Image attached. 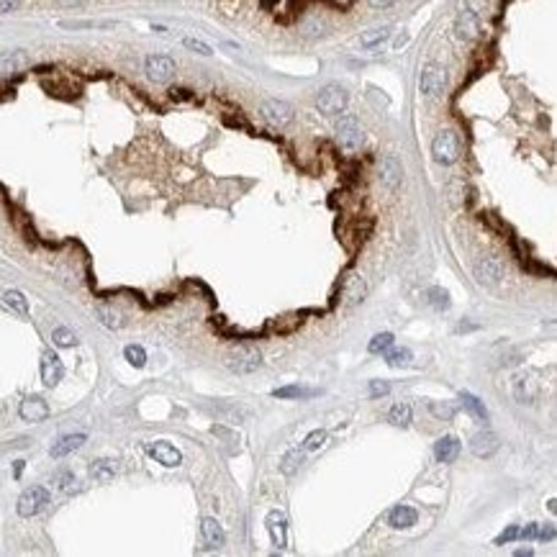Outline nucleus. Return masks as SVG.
Here are the masks:
<instances>
[{
  "mask_svg": "<svg viewBox=\"0 0 557 557\" xmlns=\"http://www.w3.org/2000/svg\"><path fill=\"white\" fill-rule=\"evenodd\" d=\"M460 155H462V141H460L457 131L442 128L431 141V157L439 164H455L460 160Z\"/></svg>",
  "mask_w": 557,
  "mask_h": 557,
  "instance_id": "1",
  "label": "nucleus"
},
{
  "mask_svg": "<svg viewBox=\"0 0 557 557\" xmlns=\"http://www.w3.org/2000/svg\"><path fill=\"white\" fill-rule=\"evenodd\" d=\"M226 365H229V370H234V373L249 375L262 365V354H260L257 347L241 345V347H236V349H232V352L226 354Z\"/></svg>",
  "mask_w": 557,
  "mask_h": 557,
  "instance_id": "2",
  "label": "nucleus"
},
{
  "mask_svg": "<svg viewBox=\"0 0 557 557\" xmlns=\"http://www.w3.org/2000/svg\"><path fill=\"white\" fill-rule=\"evenodd\" d=\"M347 103H349V95L342 85H326L321 88L316 95V108L326 116H339V113H345Z\"/></svg>",
  "mask_w": 557,
  "mask_h": 557,
  "instance_id": "3",
  "label": "nucleus"
},
{
  "mask_svg": "<svg viewBox=\"0 0 557 557\" xmlns=\"http://www.w3.org/2000/svg\"><path fill=\"white\" fill-rule=\"evenodd\" d=\"M334 131H337V139L339 144L347 149V152H354V149L362 147V141H365V131H362V124L354 116H342L337 119L334 124Z\"/></svg>",
  "mask_w": 557,
  "mask_h": 557,
  "instance_id": "4",
  "label": "nucleus"
},
{
  "mask_svg": "<svg viewBox=\"0 0 557 557\" xmlns=\"http://www.w3.org/2000/svg\"><path fill=\"white\" fill-rule=\"evenodd\" d=\"M447 88V72L442 64L431 62L421 70V78H419V90L426 95V98H439Z\"/></svg>",
  "mask_w": 557,
  "mask_h": 557,
  "instance_id": "5",
  "label": "nucleus"
},
{
  "mask_svg": "<svg viewBox=\"0 0 557 557\" xmlns=\"http://www.w3.org/2000/svg\"><path fill=\"white\" fill-rule=\"evenodd\" d=\"M49 491H47V488L44 486H34V488H28V491H23L21 493V498H18V514L21 516H36L39 514V511H42L44 506H47V503H49Z\"/></svg>",
  "mask_w": 557,
  "mask_h": 557,
  "instance_id": "6",
  "label": "nucleus"
},
{
  "mask_svg": "<svg viewBox=\"0 0 557 557\" xmlns=\"http://www.w3.org/2000/svg\"><path fill=\"white\" fill-rule=\"evenodd\" d=\"M260 111H262V119L268 121L272 128H285L293 121V108L285 100H265Z\"/></svg>",
  "mask_w": 557,
  "mask_h": 557,
  "instance_id": "7",
  "label": "nucleus"
},
{
  "mask_svg": "<svg viewBox=\"0 0 557 557\" xmlns=\"http://www.w3.org/2000/svg\"><path fill=\"white\" fill-rule=\"evenodd\" d=\"M144 72L152 83H169L175 78V62L164 54H149L144 62Z\"/></svg>",
  "mask_w": 557,
  "mask_h": 557,
  "instance_id": "8",
  "label": "nucleus"
},
{
  "mask_svg": "<svg viewBox=\"0 0 557 557\" xmlns=\"http://www.w3.org/2000/svg\"><path fill=\"white\" fill-rule=\"evenodd\" d=\"M378 175H381V183L388 188V191H395L403 180V164L395 155H383L381 162H378Z\"/></svg>",
  "mask_w": 557,
  "mask_h": 557,
  "instance_id": "9",
  "label": "nucleus"
},
{
  "mask_svg": "<svg viewBox=\"0 0 557 557\" xmlns=\"http://www.w3.org/2000/svg\"><path fill=\"white\" fill-rule=\"evenodd\" d=\"M455 34L462 42H473L480 36V16L473 13L470 8H462V13L457 16V23H455Z\"/></svg>",
  "mask_w": 557,
  "mask_h": 557,
  "instance_id": "10",
  "label": "nucleus"
},
{
  "mask_svg": "<svg viewBox=\"0 0 557 557\" xmlns=\"http://www.w3.org/2000/svg\"><path fill=\"white\" fill-rule=\"evenodd\" d=\"M365 293H367V285H365V280H362V275H349L342 282V304H345L347 309L362 304V301H365Z\"/></svg>",
  "mask_w": 557,
  "mask_h": 557,
  "instance_id": "11",
  "label": "nucleus"
},
{
  "mask_svg": "<svg viewBox=\"0 0 557 557\" xmlns=\"http://www.w3.org/2000/svg\"><path fill=\"white\" fill-rule=\"evenodd\" d=\"M147 452L157 460V462H160V465H164V467H177L180 462H183V455H180V450H177V447H172L169 442H152V445L147 447Z\"/></svg>",
  "mask_w": 557,
  "mask_h": 557,
  "instance_id": "12",
  "label": "nucleus"
},
{
  "mask_svg": "<svg viewBox=\"0 0 557 557\" xmlns=\"http://www.w3.org/2000/svg\"><path fill=\"white\" fill-rule=\"evenodd\" d=\"M64 378V365L54 352H44L42 357V381L47 388H54L56 383Z\"/></svg>",
  "mask_w": 557,
  "mask_h": 557,
  "instance_id": "13",
  "label": "nucleus"
},
{
  "mask_svg": "<svg viewBox=\"0 0 557 557\" xmlns=\"http://www.w3.org/2000/svg\"><path fill=\"white\" fill-rule=\"evenodd\" d=\"M18 414H21L23 421H44V419L49 417V406H47V401L44 398H39V395H31V398H26V401H21V409H18Z\"/></svg>",
  "mask_w": 557,
  "mask_h": 557,
  "instance_id": "14",
  "label": "nucleus"
},
{
  "mask_svg": "<svg viewBox=\"0 0 557 557\" xmlns=\"http://www.w3.org/2000/svg\"><path fill=\"white\" fill-rule=\"evenodd\" d=\"M200 534H203L205 547H211V550H219L226 542V534L216 519H203V522H200Z\"/></svg>",
  "mask_w": 557,
  "mask_h": 557,
  "instance_id": "15",
  "label": "nucleus"
},
{
  "mask_svg": "<svg viewBox=\"0 0 557 557\" xmlns=\"http://www.w3.org/2000/svg\"><path fill=\"white\" fill-rule=\"evenodd\" d=\"M470 450H473L475 457H491V455L498 450V437H496L493 431L475 434L473 442H470Z\"/></svg>",
  "mask_w": 557,
  "mask_h": 557,
  "instance_id": "16",
  "label": "nucleus"
},
{
  "mask_svg": "<svg viewBox=\"0 0 557 557\" xmlns=\"http://www.w3.org/2000/svg\"><path fill=\"white\" fill-rule=\"evenodd\" d=\"M503 275V265L498 257H488V260H483L478 265V280L486 282V285H493V282H498Z\"/></svg>",
  "mask_w": 557,
  "mask_h": 557,
  "instance_id": "17",
  "label": "nucleus"
},
{
  "mask_svg": "<svg viewBox=\"0 0 557 557\" xmlns=\"http://www.w3.org/2000/svg\"><path fill=\"white\" fill-rule=\"evenodd\" d=\"M26 64H28V56H26V52H21V49H13V52L0 54V72H6V75L21 72Z\"/></svg>",
  "mask_w": 557,
  "mask_h": 557,
  "instance_id": "18",
  "label": "nucleus"
},
{
  "mask_svg": "<svg viewBox=\"0 0 557 557\" xmlns=\"http://www.w3.org/2000/svg\"><path fill=\"white\" fill-rule=\"evenodd\" d=\"M419 519V514L414 511V508L409 506H395L393 511H390L388 516V524L393 527V529H409V527H414Z\"/></svg>",
  "mask_w": 557,
  "mask_h": 557,
  "instance_id": "19",
  "label": "nucleus"
},
{
  "mask_svg": "<svg viewBox=\"0 0 557 557\" xmlns=\"http://www.w3.org/2000/svg\"><path fill=\"white\" fill-rule=\"evenodd\" d=\"M268 532L275 547H285V514L282 511H270L268 514Z\"/></svg>",
  "mask_w": 557,
  "mask_h": 557,
  "instance_id": "20",
  "label": "nucleus"
},
{
  "mask_svg": "<svg viewBox=\"0 0 557 557\" xmlns=\"http://www.w3.org/2000/svg\"><path fill=\"white\" fill-rule=\"evenodd\" d=\"M388 36H390L388 26H378V28H367V31H362V34L357 36V42H360L362 49H373V47H378V44L388 42Z\"/></svg>",
  "mask_w": 557,
  "mask_h": 557,
  "instance_id": "21",
  "label": "nucleus"
},
{
  "mask_svg": "<svg viewBox=\"0 0 557 557\" xmlns=\"http://www.w3.org/2000/svg\"><path fill=\"white\" fill-rule=\"evenodd\" d=\"M434 455L439 462H455L460 455V442L455 437H442L434 447Z\"/></svg>",
  "mask_w": 557,
  "mask_h": 557,
  "instance_id": "22",
  "label": "nucleus"
},
{
  "mask_svg": "<svg viewBox=\"0 0 557 557\" xmlns=\"http://www.w3.org/2000/svg\"><path fill=\"white\" fill-rule=\"evenodd\" d=\"M85 445V434H67L52 447V457H64V455H70V452L80 450Z\"/></svg>",
  "mask_w": 557,
  "mask_h": 557,
  "instance_id": "23",
  "label": "nucleus"
},
{
  "mask_svg": "<svg viewBox=\"0 0 557 557\" xmlns=\"http://www.w3.org/2000/svg\"><path fill=\"white\" fill-rule=\"evenodd\" d=\"M514 393H516V398L522 403H532L534 401V393H537V388L532 385V378H527V375H519L514 381Z\"/></svg>",
  "mask_w": 557,
  "mask_h": 557,
  "instance_id": "24",
  "label": "nucleus"
},
{
  "mask_svg": "<svg viewBox=\"0 0 557 557\" xmlns=\"http://www.w3.org/2000/svg\"><path fill=\"white\" fill-rule=\"evenodd\" d=\"M460 401H462V406H465L467 411H470V414H473L475 419H480V421H486L488 419V409L486 406H483V401H480V398H475L473 393H460Z\"/></svg>",
  "mask_w": 557,
  "mask_h": 557,
  "instance_id": "25",
  "label": "nucleus"
},
{
  "mask_svg": "<svg viewBox=\"0 0 557 557\" xmlns=\"http://www.w3.org/2000/svg\"><path fill=\"white\" fill-rule=\"evenodd\" d=\"M3 304L11 306V309H13L16 313H21V316L28 313V301L23 293H18V290H6V293H3Z\"/></svg>",
  "mask_w": 557,
  "mask_h": 557,
  "instance_id": "26",
  "label": "nucleus"
},
{
  "mask_svg": "<svg viewBox=\"0 0 557 557\" xmlns=\"http://www.w3.org/2000/svg\"><path fill=\"white\" fill-rule=\"evenodd\" d=\"M90 475H92V480L106 483V480H111L113 475H116V467H113L111 460H95L90 465Z\"/></svg>",
  "mask_w": 557,
  "mask_h": 557,
  "instance_id": "27",
  "label": "nucleus"
},
{
  "mask_svg": "<svg viewBox=\"0 0 557 557\" xmlns=\"http://www.w3.org/2000/svg\"><path fill=\"white\" fill-rule=\"evenodd\" d=\"M393 347V334H388V332H383V334H378V337H373L370 339V345H367V349L373 354H385Z\"/></svg>",
  "mask_w": 557,
  "mask_h": 557,
  "instance_id": "28",
  "label": "nucleus"
},
{
  "mask_svg": "<svg viewBox=\"0 0 557 557\" xmlns=\"http://www.w3.org/2000/svg\"><path fill=\"white\" fill-rule=\"evenodd\" d=\"M385 362H388L390 367H406V365H411V352L406 347H401V349H393V347H390L388 352H385Z\"/></svg>",
  "mask_w": 557,
  "mask_h": 557,
  "instance_id": "29",
  "label": "nucleus"
},
{
  "mask_svg": "<svg viewBox=\"0 0 557 557\" xmlns=\"http://www.w3.org/2000/svg\"><path fill=\"white\" fill-rule=\"evenodd\" d=\"M390 421L395 426H409L411 424V406L409 403H395L393 409H390Z\"/></svg>",
  "mask_w": 557,
  "mask_h": 557,
  "instance_id": "30",
  "label": "nucleus"
},
{
  "mask_svg": "<svg viewBox=\"0 0 557 557\" xmlns=\"http://www.w3.org/2000/svg\"><path fill=\"white\" fill-rule=\"evenodd\" d=\"M124 357L128 360V365H134V367L147 365V352H144L139 345H128L126 349H124Z\"/></svg>",
  "mask_w": 557,
  "mask_h": 557,
  "instance_id": "31",
  "label": "nucleus"
},
{
  "mask_svg": "<svg viewBox=\"0 0 557 557\" xmlns=\"http://www.w3.org/2000/svg\"><path fill=\"white\" fill-rule=\"evenodd\" d=\"M304 455L306 452L301 450V447H296V450H290L288 455H285V457H282V473H293V470H296L298 465H301V462H304Z\"/></svg>",
  "mask_w": 557,
  "mask_h": 557,
  "instance_id": "32",
  "label": "nucleus"
},
{
  "mask_svg": "<svg viewBox=\"0 0 557 557\" xmlns=\"http://www.w3.org/2000/svg\"><path fill=\"white\" fill-rule=\"evenodd\" d=\"M429 301H431V306H434V309L437 311H447L450 309V293H447L445 288H431L429 290Z\"/></svg>",
  "mask_w": 557,
  "mask_h": 557,
  "instance_id": "33",
  "label": "nucleus"
},
{
  "mask_svg": "<svg viewBox=\"0 0 557 557\" xmlns=\"http://www.w3.org/2000/svg\"><path fill=\"white\" fill-rule=\"evenodd\" d=\"M324 442H326V431H324V429H316V431H311L309 437L304 439L301 450H304V452H313V450H318V447L324 445Z\"/></svg>",
  "mask_w": 557,
  "mask_h": 557,
  "instance_id": "34",
  "label": "nucleus"
},
{
  "mask_svg": "<svg viewBox=\"0 0 557 557\" xmlns=\"http://www.w3.org/2000/svg\"><path fill=\"white\" fill-rule=\"evenodd\" d=\"M52 339H54V345L56 347H75L78 345V337L70 332V329H54V334H52Z\"/></svg>",
  "mask_w": 557,
  "mask_h": 557,
  "instance_id": "35",
  "label": "nucleus"
},
{
  "mask_svg": "<svg viewBox=\"0 0 557 557\" xmlns=\"http://www.w3.org/2000/svg\"><path fill=\"white\" fill-rule=\"evenodd\" d=\"M277 398H309L313 395V390H306V388H298V385H290V388H280L275 390Z\"/></svg>",
  "mask_w": 557,
  "mask_h": 557,
  "instance_id": "36",
  "label": "nucleus"
},
{
  "mask_svg": "<svg viewBox=\"0 0 557 557\" xmlns=\"http://www.w3.org/2000/svg\"><path fill=\"white\" fill-rule=\"evenodd\" d=\"M304 34L306 36H324L326 34V23L318 21V18H311L304 23Z\"/></svg>",
  "mask_w": 557,
  "mask_h": 557,
  "instance_id": "37",
  "label": "nucleus"
},
{
  "mask_svg": "<svg viewBox=\"0 0 557 557\" xmlns=\"http://www.w3.org/2000/svg\"><path fill=\"white\" fill-rule=\"evenodd\" d=\"M183 44H185V47H188L191 52H196V54H203V56H211V54H213L211 47H208V44H203L200 39H185Z\"/></svg>",
  "mask_w": 557,
  "mask_h": 557,
  "instance_id": "38",
  "label": "nucleus"
},
{
  "mask_svg": "<svg viewBox=\"0 0 557 557\" xmlns=\"http://www.w3.org/2000/svg\"><path fill=\"white\" fill-rule=\"evenodd\" d=\"M54 483H56V488H59V491H70L72 483H75V475H72L70 470H64V473H56V475H54Z\"/></svg>",
  "mask_w": 557,
  "mask_h": 557,
  "instance_id": "39",
  "label": "nucleus"
},
{
  "mask_svg": "<svg viewBox=\"0 0 557 557\" xmlns=\"http://www.w3.org/2000/svg\"><path fill=\"white\" fill-rule=\"evenodd\" d=\"M98 313H100V321L103 324H108V326H121V318H119V313H113V311H108V309H98Z\"/></svg>",
  "mask_w": 557,
  "mask_h": 557,
  "instance_id": "40",
  "label": "nucleus"
},
{
  "mask_svg": "<svg viewBox=\"0 0 557 557\" xmlns=\"http://www.w3.org/2000/svg\"><path fill=\"white\" fill-rule=\"evenodd\" d=\"M511 539H519V527H508L503 534L496 537V544H506V542H511Z\"/></svg>",
  "mask_w": 557,
  "mask_h": 557,
  "instance_id": "41",
  "label": "nucleus"
},
{
  "mask_svg": "<svg viewBox=\"0 0 557 557\" xmlns=\"http://www.w3.org/2000/svg\"><path fill=\"white\" fill-rule=\"evenodd\" d=\"M555 537V527L552 524H539L537 527V539H552Z\"/></svg>",
  "mask_w": 557,
  "mask_h": 557,
  "instance_id": "42",
  "label": "nucleus"
},
{
  "mask_svg": "<svg viewBox=\"0 0 557 557\" xmlns=\"http://www.w3.org/2000/svg\"><path fill=\"white\" fill-rule=\"evenodd\" d=\"M18 6H21V0H0V16L13 13Z\"/></svg>",
  "mask_w": 557,
  "mask_h": 557,
  "instance_id": "43",
  "label": "nucleus"
},
{
  "mask_svg": "<svg viewBox=\"0 0 557 557\" xmlns=\"http://www.w3.org/2000/svg\"><path fill=\"white\" fill-rule=\"evenodd\" d=\"M537 527L539 524H527L524 529H519V539H537Z\"/></svg>",
  "mask_w": 557,
  "mask_h": 557,
  "instance_id": "44",
  "label": "nucleus"
},
{
  "mask_svg": "<svg viewBox=\"0 0 557 557\" xmlns=\"http://www.w3.org/2000/svg\"><path fill=\"white\" fill-rule=\"evenodd\" d=\"M390 390L388 383H381V381H373V385H370V393L373 395H385Z\"/></svg>",
  "mask_w": 557,
  "mask_h": 557,
  "instance_id": "45",
  "label": "nucleus"
},
{
  "mask_svg": "<svg viewBox=\"0 0 557 557\" xmlns=\"http://www.w3.org/2000/svg\"><path fill=\"white\" fill-rule=\"evenodd\" d=\"M465 8H470V11H473V13H483V11H486V0H467V6Z\"/></svg>",
  "mask_w": 557,
  "mask_h": 557,
  "instance_id": "46",
  "label": "nucleus"
},
{
  "mask_svg": "<svg viewBox=\"0 0 557 557\" xmlns=\"http://www.w3.org/2000/svg\"><path fill=\"white\" fill-rule=\"evenodd\" d=\"M367 3L373 8H390V6H395L398 0H367Z\"/></svg>",
  "mask_w": 557,
  "mask_h": 557,
  "instance_id": "47",
  "label": "nucleus"
}]
</instances>
